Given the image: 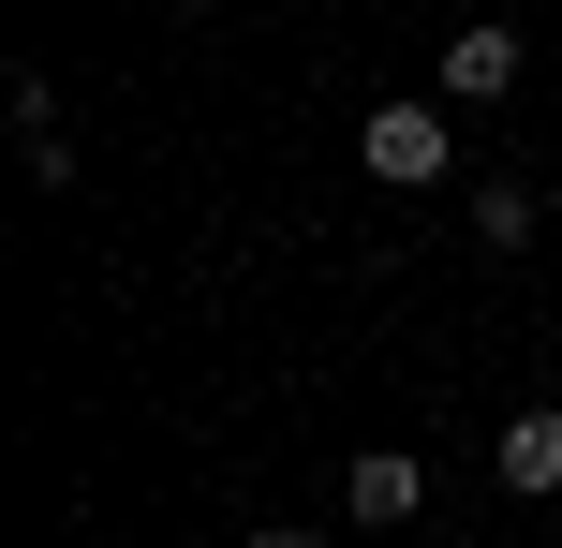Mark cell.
I'll return each instance as SVG.
<instances>
[{
	"label": "cell",
	"mask_w": 562,
	"mask_h": 548,
	"mask_svg": "<svg viewBox=\"0 0 562 548\" xmlns=\"http://www.w3.org/2000/svg\"><path fill=\"white\" fill-rule=\"evenodd\" d=\"M370 178H385V193H429V178H445V104H370Z\"/></svg>",
	"instance_id": "cell-1"
},
{
	"label": "cell",
	"mask_w": 562,
	"mask_h": 548,
	"mask_svg": "<svg viewBox=\"0 0 562 548\" xmlns=\"http://www.w3.org/2000/svg\"><path fill=\"white\" fill-rule=\"evenodd\" d=\"M340 504H356L370 534H400V519H415V504H429V460H400V445H370V460L340 474Z\"/></svg>",
	"instance_id": "cell-2"
},
{
	"label": "cell",
	"mask_w": 562,
	"mask_h": 548,
	"mask_svg": "<svg viewBox=\"0 0 562 548\" xmlns=\"http://www.w3.org/2000/svg\"><path fill=\"white\" fill-rule=\"evenodd\" d=\"M445 89H459V104H504V89H518V30H504V15H474V30L445 45Z\"/></svg>",
	"instance_id": "cell-3"
},
{
	"label": "cell",
	"mask_w": 562,
	"mask_h": 548,
	"mask_svg": "<svg viewBox=\"0 0 562 548\" xmlns=\"http://www.w3.org/2000/svg\"><path fill=\"white\" fill-rule=\"evenodd\" d=\"M504 490H518V504H548V490H562V415H548V401H533V415H504Z\"/></svg>",
	"instance_id": "cell-4"
},
{
	"label": "cell",
	"mask_w": 562,
	"mask_h": 548,
	"mask_svg": "<svg viewBox=\"0 0 562 548\" xmlns=\"http://www.w3.org/2000/svg\"><path fill=\"white\" fill-rule=\"evenodd\" d=\"M15 148H30V178H75V148H59V89H45V75H15Z\"/></svg>",
	"instance_id": "cell-5"
},
{
	"label": "cell",
	"mask_w": 562,
	"mask_h": 548,
	"mask_svg": "<svg viewBox=\"0 0 562 548\" xmlns=\"http://www.w3.org/2000/svg\"><path fill=\"white\" fill-rule=\"evenodd\" d=\"M474 237H488V253H518V237H533V193H518V178H488V193H474Z\"/></svg>",
	"instance_id": "cell-6"
},
{
	"label": "cell",
	"mask_w": 562,
	"mask_h": 548,
	"mask_svg": "<svg viewBox=\"0 0 562 548\" xmlns=\"http://www.w3.org/2000/svg\"><path fill=\"white\" fill-rule=\"evenodd\" d=\"M252 548H311V534H252Z\"/></svg>",
	"instance_id": "cell-7"
}]
</instances>
